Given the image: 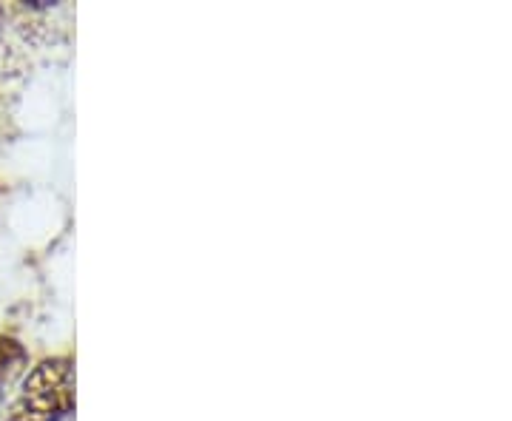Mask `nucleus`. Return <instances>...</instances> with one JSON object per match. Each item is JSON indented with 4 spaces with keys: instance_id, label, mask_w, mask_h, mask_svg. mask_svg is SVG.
Returning a JSON list of instances; mask_svg holds the SVG:
<instances>
[{
    "instance_id": "1",
    "label": "nucleus",
    "mask_w": 512,
    "mask_h": 421,
    "mask_svg": "<svg viewBox=\"0 0 512 421\" xmlns=\"http://www.w3.org/2000/svg\"><path fill=\"white\" fill-rule=\"evenodd\" d=\"M74 410V367L69 359H46L29 373L9 410V421H60Z\"/></svg>"
},
{
    "instance_id": "2",
    "label": "nucleus",
    "mask_w": 512,
    "mask_h": 421,
    "mask_svg": "<svg viewBox=\"0 0 512 421\" xmlns=\"http://www.w3.org/2000/svg\"><path fill=\"white\" fill-rule=\"evenodd\" d=\"M26 362H29V356H26V350L18 339L3 336L0 339V390L15 385V379L23 373Z\"/></svg>"
}]
</instances>
